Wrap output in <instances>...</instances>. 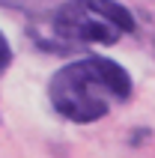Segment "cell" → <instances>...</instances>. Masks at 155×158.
<instances>
[{"instance_id":"1","label":"cell","mask_w":155,"mask_h":158,"mask_svg":"<svg viewBox=\"0 0 155 158\" xmlns=\"http://www.w3.org/2000/svg\"><path fill=\"white\" fill-rule=\"evenodd\" d=\"M131 78L116 60L86 57L63 66L48 84L54 110L72 123H95L116 105L128 102Z\"/></svg>"},{"instance_id":"2","label":"cell","mask_w":155,"mask_h":158,"mask_svg":"<svg viewBox=\"0 0 155 158\" xmlns=\"http://www.w3.org/2000/svg\"><path fill=\"white\" fill-rule=\"evenodd\" d=\"M51 45H113L134 30V18L116 0H66L51 15Z\"/></svg>"},{"instance_id":"3","label":"cell","mask_w":155,"mask_h":158,"mask_svg":"<svg viewBox=\"0 0 155 158\" xmlns=\"http://www.w3.org/2000/svg\"><path fill=\"white\" fill-rule=\"evenodd\" d=\"M9 63H12V48H9V42H6V36L0 33V72L6 69Z\"/></svg>"}]
</instances>
